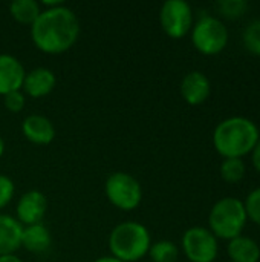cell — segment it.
<instances>
[{
  "label": "cell",
  "instance_id": "1",
  "mask_svg": "<svg viewBox=\"0 0 260 262\" xmlns=\"http://www.w3.org/2000/svg\"><path fill=\"white\" fill-rule=\"evenodd\" d=\"M80 37V20L66 5L41 9L31 25V40L34 46L48 55L67 52Z\"/></svg>",
  "mask_w": 260,
  "mask_h": 262
},
{
  "label": "cell",
  "instance_id": "2",
  "mask_svg": "<svg viewBox=\"0 0 260 262\" xmlns=\"http://www.w3.org/2000/svg\"><path fill=\"white\" fill-rule=\"evenodd\" d=\"M260 138L259 127L247 117L222 120L213 132V146L224 158H244L251 154Z\"/></svg>",
  "mask_w": 260,
  "mask_h": 262
},
{
  "label": "cell",
  "instance_id": "3",
  "mask_svg": "<svg viewBox=\"0 0 260 262\" xmlns=\"http://www.w3.org/2000/svg\"><path fill=\"white\" fill-rule=\"evenodd\" d=\"M107 246L110 256L123 262H138L149 255L152 236L144 224L124 221L112 229Z\"/></svg>",
  "mask_w": 260,
  "mask_h": 262
},
{
  "label": "cell",
  "instance_id": "4",
  "mask_svg": "<svg viewBox=\"0 0 260 262\" xmlns=\"http://www.w3.org/2000/svg\"><path fill=\"white\" fill-rule=\"evenodd\" d=\"M248 221L244 201L234 196H225L215 203L208 215L210 232L219 238L231 241L242 235Z\"/></svg>",
  "mask_w": 260,
  "mask_h": 262
},
{
  "label": "cell",
  "instance_id": "5",
  "mask_svg": "<svg viewBox=\"0 0 260 262\" xmlns=\"http://www.w3.org/2000/svg\"><path fill=\"white\" fill-rule=\"evenodd\" d=\"M107 201L123 212H132L143 201V187L139 181L127 172H113L104 183Z\"/></svg>",
  "mask_w": 260,
  "mask_h": 262
},
{
  "label": "cell",
  "instance_id": "6",
  "mask_svg": "<svg viewBox=\"0 0 260 262\" xmlns=\"http://www.w3.org/2000/svg\"><path fill=\"white\" fill-rule=\"evenodd\" d=\"M192 43L204 55H218L228 45V28L213 15L201 17L192 28Z\"/></svg>",
  "mask_w": 260,
  "mask_h": 262
},
{
  "label": "cell",
  "instance_id": "7",
  "mask_svg": "<svg viewBox=\"0 0 260 262\" xmlns=\"http://www.w3.org/2000/svg\"><path fill=\"white\" fill-rule=\"evenodd\" d=\"M181 246L190 262H215L219 253L218 238L201 226L187 229L182 235Z\"/></svg>",
  "mask_w": 260,
  "mask_h": 262
},
{
  "label": "cell",
  "instance_id": "8",
  "mask_svg": "<svg viewBox=\"0 0 260 262\" xmlns=\"http://www.w3.org/2000/svg\"><path fill=\"white\" fill-rule=\"evenodd\" d=\"M159 25L166 35L179 40L193 28L192 6L184 0H167L159 9Z\"/></svg>",
  "mask_w": 260,
  "mask_h": 262
},
{
  "label": "cell",
  "instance_id": "9",
  "mask_svg": "<svg viewBox=\"0 0 260 262\" xmlns=\"http://www.w3.org/2000/svg\"><path fill=\"white\" fill-rule=\"evenodd\" d=\"M48 212V198L40 190L25 192L15 204V220L25 227L43 221Z\"/></svg>",
  "mask_w": 260,
  "mask_h": 262
},
{
  "label": "cell",
  "instance_id": "10",
  "mask_svg": "<svg viewBox=\"0 0 260 262\" xmlns=\"http://www.w3.org/2000/svg\"><path fill=\"white\" fill-rule=\"evenodd\" d=\"M181 97L190 106H199L207 101L211 94V84L208 77L201 71H192L184 75L179 86Z\"/></svg>",
  "mask_w": 260,
  "mask_h": 262
},
{
  "label": "cell",
  "instance_id": "11",
  "mask_svg": "<svg viewBox=\"0 0 260 262\" xmlns=\"http://www.w3.org/2000/svg\"><path fill=\"white\" fill-rule=\"evenodd\" d=\"M57 84V77L49 68H34L26 72L21 91L29 98H43L49 95Z\"/></svg>",
  "mask_w": 260,
  "mask_h": 262
},
{
  "label": "cell",
  "instance_id": "12",
  "mask_svg": "<svg viewBox=\"0 0 260 262\" xmlns=\"http://www.w3.org/2000/svg\"><path fill=\"white\" fill-rule=\"evenodd\" d=\"M21 134L29 143L46 146L51 144L55 138V126L48 117L32 114L21 121Z\"/></svg>",
  "mask_w": 260,
  "mask_h": 262
},
{
  "label": "cell",
  "instance_id": "13",
  "mask_svg": "<svg viewBox=\"0 0 260 262\" xmlns=\"http://www.w3.org/2000/svg\"><path fill=\"white\" fill-rule=\"evenodd\" d=\"M26 71L21 61L11 54H0V95L20 91Z\"/></svg>",
  "mask_w": 260,
  "mask_h": 262
},
{
  "label": "cell",
  "instance_id": "14",
  "mask_svg": "<svg viewBox=\"0 0 260 262\" xmlns=\"http://www.w3.org/2000/svg\"><path fill=\"white\" fill-rule=\"evenodd\" d=\"M23 226L8 213H0V256L15 255L21 249Z\"/></svg>",
  "mask_w": 260,
  "mask_h": 262
},
{
  "label": "cell",
  "instance_id": "15",
  "mask_svg": "<svg viewBox=\"0 0 260 262\" xmlns=\"http://www.w3.org/2000/svg\"><path fill=\"white\" fill-rule=\"evenodd\" d=\"M52 236L49 229L43 224H32L25 226L21 232V247L34 255H43L51 249Z\"/></svg>",
  "mask_w": 260,
  "mask_h": 262
},
{
  "label": "cell",
  "instance_id": "16",
  "mask_svg": "<svg viewBox=\"0 0 260 262\" xmlns=\"http://www.w3.org/2000/svg\"><path fill=\"white\" fill-rule=\"evenodd\" d=\"M227 253L233 262H259L260 259L259 244L254 239L242 235L228 241Z\"/></svg>",
  "mask_w": 260,
  "mask_h": 262
},
{
  "label": "cell",
  "instance_id": "17",
  "mask_svg": "<svg viewBox=\"0 0 260 262\" xmlns=\"http://www.w3.org/2000/svg\"><path fill=\"white\" fill-rule=\"evenodd\" d=\"M41 6L38 2L35 0H14L12 3H9V14L11 17L20 23V25H26L31 28V25L37 20V17L41 12Z\"/></svg>",
  "mask_w": 260,
  "mask_h": 262
},
{
  "label": "cell",
  "instance_id": "18",
  "mask_svg": "<svg viewBox=\"0 0 260 262\" xmlns=\"http://www.w3.org/2000/svg\"><path fill=\"white\" fill-rule=\"evenodd\" d=\"M149 256L153 262H176L179 258V249L173 241L161 239L152 243Z\"/></svg>",
  "mask_w": 260,
  "mask_h": 262
},
{
  "label": "cell",
  "instance_id": "19",
  "mask_svg": "<svg viewBox=\"0 0 260 262\" xmlns=\"http://www.w3.org/2000/svg\"><path fill=\"white\" fill-rule=\"evenodd\" d=\"M245 163L241 158H225L221 164V177L228 184H236L245 177Z\"/></svg>",
  "mask_w": 260,
  "mask_h": 262
},
{
  "label": "cell",
  "instance_id": "20",
  "mask_svg": "<svg viewBox=\"0 0 260 262\" xmlns=\"http://www.w3.org/2000/svg\"><path fill=\"white\" fill-rule=\"evenodd\" d=\"M242 41L250 54L260 57V20H253L244 29Z\"/></svg>",
  "mask_w": 260,
  "mask_h": 262
},
{
  "label": "cell",
  "instance_id": "21",
  "mask_svg": "<svg viewBox=\"0 0 260 262\" xmlns=\"http://www.w3.org/2000/svg\"><path fill=\"white\" fill-rule=\"evenodd\" d=\"M216 9L225 18L234 20V18L242 17L247 12L248 3L245 0H222L216 3Z\"/></svg>",
  "mask_w": 260,
  "mask_h": 262
},
{
  "label": "cell",
  "instance_id": "22",
  "mask_svg": "<svg viewBox=\"0 0 260 262\" xmlns=\"http://www.w3.org/2000/svg\"><path fill=\"white\" fill-rule=\"evenodd\" d=\"M244 206H245L248 220H251L254 224L260 226V187L248 193L247 200L244 201Z\"/></svg>",
  "mask_w": 260,
  "mask_h": 262
},
{
  "label": "cell",
  "instance_id": "23",
  "mask_svg": "<svg viewBox=\"0 0 260 262\" xmlns=\"http://www.w3.org/2000/svg\"><path fill=\"white\" fill-rule=\"evenodd\" d=\"M3 104H5L6 111H9L12 114H18L26 106V95L23 94L21 89L9 92V94L3 95Z\"/></svg>",
  "mask_w": 260,
  "mask_h": 262
},
{
  "label": "cell",
  "instance_id": "24",
  "mask_svg": "<svg viewBox=\"0 0 260 262\" xmlns=\"http://www.w3.org/2000/svg\"><path fill=\"white\" fill-rule=\"evenodd\" d=\"M14 193H15L14 181L8 175L0 173V210L5 209L12 201Z\"/></svg>",
  "mask_w": 260,
  "mask_h": 262
},
{
  "label": "cell",
  "instance_id": "25",
  "mask_svg": "<svg viewBox=\"0 0 260 262\" xmlns=\"http://www.w3.org/2000/svg\"><path fill=\"white\" fill-rule=\"evenodd\" d=\"M251 155H253V166H254V169L260 173V138L259 141H257V144L254 146Z\"/></svg>",
  "mask_w": 260,
  "mask_h": 262
},
{
  "label": "cell",
  "instance_id": "26",
  "mask_svg": "<svg viewBox=\"0 0 260 262\" xmlns=\"http://www.w3.org/2000/svg\"><path fill=\"white\" fill-rule=\"evenodd\" d=\"M0 262H23L18 256L15 255H6V256H0Z\"/></svg>",
  "mask_w": 260,
  "mask_h": 262
},
{
  "label": "cell",
  "instance_id": "27",
  "mask_svg": "<svg viewBox=\"0 0 260 262\" xmlns=\"http://www.w3.org/2000/svg\"><path fill=\"white\" fill-rule=\"evenodd\" d=\"M92 262H123V261H120V259H116V258H113V256H101V258H97L95 261H92Z\"/></svg>",
  "mask_w": 260,
  "mask_h": 262
},
{
  "label": "cell",
  "instance_id": "28",
  "mask_svg": "<svg viewBox=\"0 0 260 262\" xmlns=\"http://www.w3.org/2000/svg\"><path fill=\"white\" fill-rule=\"evenodd\" d=\"M5 149H6V144H5L3 137L0 135V158H2V157H3V154H5Z\"/></svg>",
  "mask_w": 260,
  "mask_h": 262
}]
</instances>
